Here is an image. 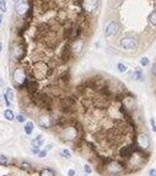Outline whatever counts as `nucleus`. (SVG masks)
Returning <instances> with one entry per match:
<instances>
[{"label": "nucleus", "mask_w": 156, "mask_h": 176, "mask_svg": "<svg viewBox=\"0 0 156 176\" xmlns=\"http://www.w3.org/2000/svg\"><path fill=\"white\" fill-rule=\"evenodd\" d=\"M0 23H1V15H0Z\"/></svg>", "instance_id": "nucleus-28"}, {"label": "nucleus", "mask_w": 156, "mask_h": 176, "mask_svg": "<svg viewBox=\"0 0 156 176\" xmlns=\"http://www.w3.org/2000/svg\"><path fill=\"white\" fill-rule=\"evenodd\" d=\"M43 142H44V140H43V138H42V136H38V137L32 142V144H33L34 146H41L42 144H43Z\"/></svg>", "instance_id": "nucleus-15"}, {"label": "nucleus", "mask_w": 156, "mask_h": 176, "mask_svg": "<svg viewBox=\"0 0 156 176\" xmlns=\"http://www.w3.org/2000/svg\"><path fill=\"white\" fill-rule=\"evenodd\" d=\"M39 176H56V172L51 168H44L39 171Z\"/></svg>", "instance_id": "nucleus-12"}, {"label": "nucleus", "mask_w": 156, "mask_h": 176, "mask_svg": "<svg viewBox=\"0 0 156 176\" xmlns=\"http://www.w3.org/2000/svg\"><path fill=\"white\" fill-rule=\"evenodd\" d=\"M27 90H28V92L31 94H34V92H37L38 91V89H39V85H38V80H36V79H33V78H31V80L28 81V84H27Z\"/></svg>", "instance_id": "nucleus-9"}, {"label": "nucleus", "mask_w": 156, "mask_h": 176, "mask_svg": "<svg viewBox=\"0 0 156 176\" xmlns=\"http://www.w3.org/2000/svg\"><path fill=\"white\" fill-rule=\"evenodd\" d=\"M14 100V91L11 87H6V91H5V102L9 106L10 105V101H13Z\"/></svg>", "instance_id": "nucleus-11"}, {"label": "nucleus", "mask_w": 156, "mask_h": 176, "mask_svg": "<svg viewBox=\"0 0 156 176\" xmlns=\"http://www.w3.org/2000/svg\"><path fill=\"white\" fill-rule=\"evenodd\" d=\"M30 5L31 3L28 4V0H16L15 1V13L20 16H25L26 13L30 9Z\"/></svg>", "instance_id": "nucleus-7"}, {"label": "nucleus", "mask_w": 156, "mask_h": 176, "mask_svg": "<svg viewBox=\"0 0 156 176\" xmlns=\"http://www.w3.org/2000/svg\"><path fill=\"white\" fill-rule=\"evenodd\" d=\"M68 175H69V176H75V171H74L73 169H71V170H69V171H68Z\"/></svg>", "instance_id": "nucleus-27"}, {"label": "nucleus", "mask_w": 156, "mask_h": 176, "mask_svg": "<svg viewBox=\"0 0 156 176\" xmlns=\"http://www.w3.org/2000/svg\"><path fill=\"white\" fill-rule=\"evenodd\" d=\"M38 123H39V126L42 128H49L53 126V122H52V118H49L48 116H41L39 118H38Z\"/></svg>", "instance_id": "nucleus-10"}, {"label": "nucleus", "mask_w": 156, "mask_h": 176, "mask_svg": "<svg viewBox=\"0 0 156 176\" xmlns=\"http://www.w3.org/2000/svg\"><path fill=\"white\" fill-rule=\"evenodd\" d=\"M33 132V123L32 122H27L25 126V133L26 134H31Z\"/></svg>", "instance_id": "nucleus-14"}, {"label": "nucleus", "mask_w": 156, "mask_h": 176, "mask_svg": "<svg viewBox=\"0 0 156 176\" xmlns=\"http://www.w3.org/2000/svg\"><path fill=\"white\" fill-rule=\"evenodd\" d=\"M149 174H150V176H156V170L155 169H151L149 171Z\"/></svg>", "instance_id": "nucleus-26"}, {"label": "nucleus", "mask_w": 156, "mask_h": 176, "mask_svg": "<svg viewBox=\"0 0 156 176\" xmlns=\"http://www.w3.org/2000/svg\"><path fill=\"white\" fill-rule=\"evenodd\" d=\"M13 79H14L13 80L14 84L17 87H20V89L27 86L28 81H30L28 78H27V75H26V72L23 69H21V68H16L13 72Z\"/></svg>", "instance_id": "nucleus-4"}, {"label": "nucleus", "mask_w": 156, "mask_h": 176, "mask_svg": "<svg viewBox=\"0 0 156 176\" xmlns=\"http://www.w3.org/2000/svg\"><path fill=\"white\" fill-rule=\"evenodd\" d=\"M141 64H143V65H148V64H149V61L146 59V58H143V59H141Z\"/></svg>", "instance_id": "nucleus-25"}, {"label": "nucleus", "mask_w": 156, "mask_h": 176, "mask_svg": "<svg viewBox=\"0 0 156 176\" xmlns=\"http://www.w3.org/2000/svg\"><path fill=\"white\" fill-rule=\"evenodd\" d=\"M136 144L143 149H149L150 148V137L146 133H140L136 138Z\"/></svg>", "instance_id": "nucleus-8"}, {"label": "nucleus", "mask_w": 156, "mask_h": 176, "mask_svg": "<svg viewBox=\"0 0 156 176\" xmlns=\"http://www.w3.org/2000/svg\"><path fill=\"white\" fill-rule=\"evenodd\" d=\"M136 143H130L129 145H124L123 148L119 149V156L122 158V160H130V158L134 155Z\"/></svg>", "instance_id": "nucleus-6"}, {"label": "nucleus", "mask_w": 156, "mask_h": 176, "mask_svg": "<svg viewBox=\"0 0 156 176\" xmlns=\"http://www.w3.org/2000/svg\"><path fill=\"white\" fill-rule=\"evenodd\" d=\"M60 154H62V156H64V158H65V159H69V158L71 156L70 150H68V149H63V150L60 151Z\"/></svg>", "instance_id": "nucleus-17"}, {"label": "nucleus", "mask_w": 156, "mask_h": 176, "mask_svg": "<svg viewBox=\"0 0 156 176\" xmlns=\"http://www.w3.org/2000/svg\"><path fill=\"white\" fill-rule=\"evenodd\" d=\"M105 168H106L107 171H108V174H111L113 176H117V175L125 171L127 164H125L124 161H122V160H111Z\"/></svg>", "instance_id": "nucleus-3"}, {"label": "nucleus", "mask_w": 156, "mask_h": 176, "mask_svg": "<svg viewBox=\"0 0 156 176\" xmlns=\"http://www.w3.org/2000/svg\"><path fill=\"white\" fill-rule=\"evenodd\" d=\"M16 120H17V121H19L20 123H23V122H25V121H26V120H25V117H23L22 115H17V116H16Z\"/></svg>", "instance_id": "nucleus-22"}, {"label": "nucleus", "mask_w": 156, "mask_h": 176, "mask_svg": "<svg viewBox=\"0 0 156 176\" xmlns=\"http://www.w3.org/2000/svg\"><path fill=\"white\" fill-rule=\"evenodd\" d=\"M103 33L116 53L145 52L156 41V0H110Z\"/></svg>", "instance_id": "nucleus-1"}, {"label": "nucleus", "mask_w": 156, "mask_h": 176, "mask_svg": "<svg viewBox=\"0 0 156 176\" xmlns=\"http://www.w3.org/2000/svg\"><path fill=\"white\" fill-rule=\"evenodd\" d=\"M8 163H9V158L8 156L0 155V164H1V165H6Z\"/></svg>", "instance_id": "nucleus-19"}, {"label": "nucleus", "mask_w": 156, "mask_h": 176, "mask_svg": "<svg viewBox=\"0 0 156 176\" xmlns=\"http://www.w3.org/2000/svg\"><path fill=\"white\" fill-rule=\"evenodd\" d=\"M4 117H5V118H6L8 121H13V120L15 118V115H14L13 111L8 108V110L4 111Z\"/></svg>", "instance_id": "nucleus-13"}, {"label": "nucleus", "mask_w": 156, "mask_h": 176, "mask_svg": "<svg viewBox=\"0 0 156 176\" xmlns=\"http://www.w3.org/2000/svg\"><path fill=\"white\" fill-rule=\"evenodd\" d=\"M38 155H39V158H44V156L47 155V150H42Z\"/></svg>", "instance_id": "nucleus-24"}, {"label": "nucleus", "mask_w": 156, "mask_h": 176, "mask_svg": "<svg viewBox=\"0 0 156 176\" xmlns=\"http://www.w3.org/2000/svg\"><path fill=\"white\" fill-rule=\"evenodd\" d=\"M84 171H85L86 174H91L92 172V169H91V166H90L89 164H86V165L84 166Z\"/></svg>", "instance_id": "nucleus-20"}, {"label": "nucleus", "mask_w": 156, "mask_h": 176, "mask_svg": "<svg viewBox=\"0 0 156 176\" xmlns=\"http://www.w3.org/2000/svg\"><path fill=\"white\" fill-rule=\"evenodd\" d=\"M11 58L15 61H22L26 56V44L23 42H19L11 47Z\"/></svg>", "instance_id": "nucleus-5"}, {"label": "nucleus", "mask_w": 156, "mask_h": 176, "mask_svg": "<svg viewBox=\"0 0 156 176\" xmlns=\"http://www.w3.org/2000/svg\"><path fill=\"white\" fill-rule=\"evenodd\" d=\"M118 69H119V72H122V73H124L125 70H127V67H125L124 64H122V63H119V64H118Z\"/></svg>", "instance_id": "nucleus-21"}, {"label": "nucleus", "mask_w": 156, "mask_h": 176, "mask_svg": "<svg viewBox=\"0 0 156 176\" xmlns=\"http://www.w3.org/2000/svg\"><path fill=\"white\" fill-rule=\"evenodd\" d=\"M53 72H54V68L51 65V63L42 61V59L36 62L31 69L32 78L36 80H43V79L49 78L53 74Z\"/></svg>", "instance_id": "nucleus-2"}, {"label": "nucleus", "mask_w": 156, "mask_h": 176, "mask_svg": "<svg viewBox=\"0 0 156 176\" xmlns=\"http://www.w3.org/2000/svg\"><path fill=\"white\" fill-rule=\"evenodd\" d=\"M32 153L33 154H39L41 151H39V146H33L32 148Z\"/></svg>", "instance_id": "nucleus-23"}, {"label": "nucleus", "mask_w": 156, "mask_h": 176, "mask_svg": "<svg viewBox=\"0 0 156 176\" xmlns=\"http://www.w3.org/2000/svg\"><path fill=\"white\" fill-rule=\"evenodd\" d=\"M0 11L1 13L6 11V0H0Z\"/></svg>", "instance_id": "nucleus-18"}, {"label": "nucleus", "mask_w": 156, "mask_h": 176, "mask_svg": "<svg viewBox=\"0 0 156 176\" xmlns=\"http://www.w3.org/2000/svg\"><path fill=\"white\" fill-rule=\"evenodd\" d=\"M21 169H23V170H27V171H30V170L32 169V165L30 163H26V161H23V163H21Z\"/></svg>", "instance_id": "nucleus-16"}]
</instances>
